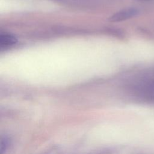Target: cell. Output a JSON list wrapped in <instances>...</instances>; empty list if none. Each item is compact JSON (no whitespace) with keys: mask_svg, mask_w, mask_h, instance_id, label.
<instances>
[{"mask_svg":"<svg viewBox=\"0 0 154 154\" xmlns=\"http://www.w3.org/2000/svg\"><path fill=\"white\" fill-rule=\"evenodd\" d=\"M138 10L135 8H128L122 10L110 16L111 22H121L132 18L138 14Z\"/></svg>","mask_w":154,"mask_h":154,"instance_id":"obj_1","label":"cell"},{"mask_svg":"<svg viewBox=\"0 0 154 154\" xmlns=\"http://www.w3.org/2000/svg\"><path fill=\"white\" fill-rule=\"evenodd\" d=\"M16 38L9 34H1L0 35V45L1 46H9L17 42Z\"/></svg>","mask_w":154,"mask_h":154,"instance_id":"obj_2","label":"cell"},{"mask_svg":"<svg viewBox=\"0 0 154 154\" xmlns=\"http://www.w3.org/2000/svg\"><path fill=\"white\" fill-rule=\"evenodd\" d=\"M10 144V139L7 136H4L1 139L0 143V153L4 154L7 150Z\"/></svg>","mask_w":154,"mask_h":154,"instance_id":"obj_3","label":"cell"},{"mask_svg":"<svg viewBox=\"0 0 154 154\" xmlns=\"http://www.w3.org/2000/svg\"><path fill=\"white\" fill-rule=\"evenodd\" d=\"M143 1H147V0H143Z\"/></svg>","mask_w":154,"mask_h":154,"instance_id":"obj_4","label":"cell"}]
</instances>
